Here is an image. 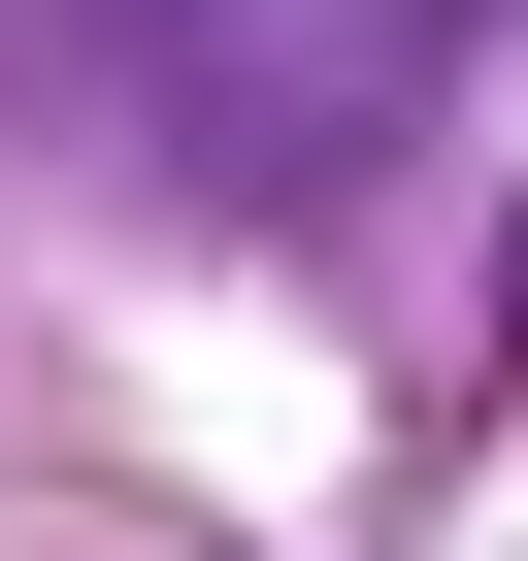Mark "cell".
<instances>
[{"instance_id": "6da1fadb", "label": "cell", "mask_w": 528, "mask_h": 561, "mask_svg": "<svg viewBox=\"0 0 528 561\" xmlns=\"http://www.w3.org/2000/svg\"><path fill=\"white\" fill-rule=\"evenodd\" d=\"M429 67H462V0H0V100H67V133H133V165H198V198L397 165Z\"/></svg>"}]
</instances>
